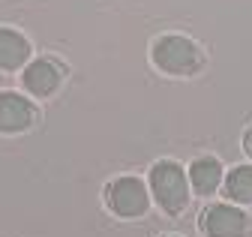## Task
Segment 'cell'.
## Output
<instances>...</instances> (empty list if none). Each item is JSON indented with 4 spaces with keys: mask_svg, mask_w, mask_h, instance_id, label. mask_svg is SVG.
I'll return each instance as SVG.
<instances>
[{
    "mask_svg": "<svg viewBox=\"0 0 252 237\" xmlns=\"http://www.w3.org/2000/svg\"><path fill=\"white\" fill-rule=\"evenodd\" d=\"M150 192L156 198V204L162 207L168 216H177L186 210L189 204V186H186V171L171 162V159H162L150 168Z\"/></svg>",
    "mask_w": 252,
    "mask_h": 237,
    "instance_id": "cell-2",
    "label": "cell"
},
{
    "mask_svg": "<svg viewBox=\"0 0 252 237\" xmlns=\"http://www.w3.org/2000/svg\"><path fill=\"white\" fill-rule=\"evenodd\" d=\"M225 195L234 204H252V165H237L225 177Z\"/></svg>",
    "mask_w": 252,
    "mask_h": 237,
    "instance_id": "cell-9",
    "label": "cell"
},
{
    "mask_svg": "<svg viewBox=\"0 0 252 237\" xmlns=\"http://www.w3.org/2000/svg\"><path fill=\"white\" fill-rule=\"evenodd\" d=\"M105 204L111 213H117L123 219H135V216L147 213L150 195L138 177H117V180H111L105 186Z\"/></svg>",
    "mask_w": 252,
    "mask_h": 237,
    "instance_id": "cell-3",
    "label": "cell"
},
{
    "mask_svg": "<svg viewBox=\"0 0 252 237\" xmlns=\"http://www.w3.org/2000/svg\"><path fill=\"white\" fill-rule=\"evenodd\" d=\"M63 75H66V69H63L60 60H54V57H36L33 63H27L21 84L30 96L45 99V96L57 93V87L63 84Z\"/></svg>",
    "mask_w": 252,
    "mask_h": 237,
    "instance_id": "cell-4",
    "label": "cell"
},
{
    "mask_svg": "<svg viewBox=\"0 0 252 237\" xmlns=\"http://www.w3.org/2000/svg\"><path fill=\"white\" fill-rule=\"evenodd\" d=\"M189 183H192V189L198 195H213L219 189V183H222V165H219V159H213V156L195 159L189 165Z\"/></svg>",
    "mask_w": 252,
    "mask_h": 237,
    "instance_id": "cell-8",
    "label": "cell"
},
{
    "mask_svg": "<svg viewBox=\"0 0 252 237\" xmlns=\"http://www.w3.org/2000/svg\"><path fill=\"white\" fill-rule=\"evenodd\" d=\"M33 123H36V105L33 102L12 93V90L0 93V135L27 132Z\"/></svg>",
    "mask_w": 252,
    "mask_h": 237,
    "instance_id": "cell-6",
    "label": "cell"
},
{
    "mask_svg": "<svg viewBox=\"0 0 252 237\" xmlns=\"http://www.w3.org/2000/svg\"><path fill=\"white\" fill-rule=\"evenodd\" d=\"M150 60L153 66L165 72V75H177V78H186V75H195L201 66H204V51L186 36H177V33H165L153 42L150 48Z\"/></svg>",
    "mask_w": 252,
    "mask_h": 237,
    "instance_id": "cell-1",
    "label": "cell"
},
{
    "mask_svg": "<svg viewBox=\"0 0 252 237\" xmlns=\"http://www.w3.org/2000/svg\"><path fill=\"white\" fill-rule=\"evenodd\" d=\"M30 42L24 33L12 30V27H0V69L3 72H15L18 66H24L30 60Z\"/></svg>",
    "mask_w": 252,
    "mask_h": 237,
    "instance_id": "cell-7",
    "label": "cell"
},
{
    "mask_svg": "<svg viewBox=\"0 0 252 237\" xmlns=\"http://www.w3.org/2000/svg\"><path fill=\"white\" fill-rule=\"evenodd\" d=\"M201 231L204 237H246L249 219L231 204H210L201 213Z\"/></svg>",
    "mask_w": 252,
    "mask_h": 237,
    "instance_id": "cell-5",
    "label": "cell"
},
{
    "mask_svg": "<svg viewBox=\"0 0 252 237\" xmlns=\"http://www.w3.org/2000/svg\"><path fill=\"white\" fill-rule=\"evenodd\" d=\"M243 150L252 156V129H249V132H246V138H243Z\"/></svg>",
    "mask_w": 252,
    "mask_h": 237,
    "instance_id": "cell-10",
    "label": "cell"
}]
</instances>
